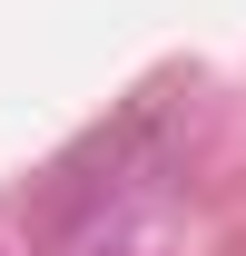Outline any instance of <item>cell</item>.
<instances>
[{
  "mask_svg": "<svg viewBox=\"0 0 246 256\" xmlns=\"http://www.w3.org/2000/svg\"><path fill=\"white\" fill-rule=\"evenodd\" d=\"M158 168H168V108H128L118 128H98L89 148H69V158L40 178L20 217H30L40 246H89V236L148 188Z\"/></svg>",
  "mask_w": 246,
  "mask_h": 256,
  "instance_id": "6da1fadb",
  "label": "cell"
}]
</instances>
